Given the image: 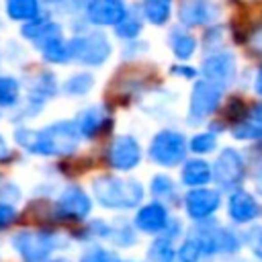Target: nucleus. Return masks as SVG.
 I'll list each match as a JSON object with an SVG mask.
<instances>
[{"label":"nucleus","mask_w":262,"mask_h":262,"mask_svg":"<svg viewBox=\"0 0 262 262\" xmlns=\"http://www.w3.org/2000/svg\"><path fill=\"white\" fill-rule=\"evenodd\" d=\"M14 139L20 147L41 156H70L78 145V129L70 121L49 125L41 131L16 129Z\"/></svg>","instance_id":"nucleus-1"},{"label":"nucleus","mask_w":262,"mask_h":262,"mask_svg":"<svg viewBox=\"0 0 262 262\" xmlns=\"http://www.w3.org/2000/svg\"><path fill=\"white\" fill-rule=\"evenodd\" d=\"M92 192L102 207L108 209H131L141 203L143 190L141 184L129 178L100 176L92 182Z\"/></svg>","instance_id":"nucleus-2"},{"label":"nucleus","mask_w":262,"mask_h":262,"mask_svg":"<svg viewBox=\"0 0 262 262\" xmlns=\"http://www.w3.org/2000/svg\"><path fill=\"white\" fill-rule=\"evenodd\" d=\"M149 156L162 166H176L186 156V139L176 131H160L151 139Z\"/></svg>","instance_id":"nucleus-3"},{"label":"nucleus","mask_w":262,"mask_h":262,"mask_svg":"<svg viewBox=\"0 0 262 262\" xmlns=\"http://www.w3.org/2000/svg\"><path fill=\"white\" fill-rule=\"evenodd\" d=\"M68 51L70 57H74L76 61L88 63V66H100L108 53H111V45L102 35H90V37H76L68 43Z\"/></svg>","instance_id":"nucleus-4"},{"label":"nucleus","mask_w":262,"mask_h":262,"mask_svg":"<svg viewBox=\"0 0 262 262\" xmlns=\"http://www.w3.org/2000/svg\"><path fill=\"white\" fill-rule=\"evenodd\" d=\"M55 239L47 233H33V231H20L14 235L12 246L18 250V254L27 262H39L45 260L51 248H55Z\"/></svg>","instance_id":"nucleus-5"},{"label":"nucleus","mask_w":262,"mask_h":262,"mask_svg":"<svg viewBox=\"0 0 262 262\" xmlns=\"http://www.w3.org/2000/svg\"><path fill=\"white\" fill-rule=\"evenodd\" d=\"M221 100V84L211 80H201L194 84L190 94V117L203 119L209 117Z\"/></svg>","instance_id":"nucleus-6"},{"label":"nucleus","mask_w":262,"mask_h":262,"mask_svg":"<svg viewBox=\"0 0 262 262\" xmlns=\"http://www.w3.org/2000/svg\"><path fill=\"white\" fill-rule=\"evenodd\" d=\"M244 178V162L237 151L225 147L215 162V180L221 188H233Z\"/></svg>","instance_id":"nucleus-7"},{"label":"nucleus","mask_w":262,"mask_h":262,"mask_svg":"<svg viewBox=\"0 0 262 262\" xmlns=\"http://www.w3.org/2000/svg\"><path fill=\"white\" fill-rule=\"evenodd\" d=\"M139 160H141V149L133 137L123 135V137L115 139L111 154H108V162L117 170H131L139 164Z\"/></svg>","instance_id":"nucleus-8"},{"label":"nucleus","mask_w":262,"mask_h":262,"mask_svg":"<svg viewBox=\"0 0 262 262\" xmlns=\"http://www.w3.org/2000/svg\"><path fill=\"white\" fill-rule=\"evenodd\" d=\"M219 12V2L217 0H182L180 6V20L184 25L196 27L213 20Z\"/></svg>","instance_id":"nucleus-9"},{"label":"nucleus","mask_w":262,"mask_h":262,"mask_svg":"<svg viewBox=\"0 0 262 262\" xmlns=\"http://www.w3.org/2000/svg\"><path fill=\"white\" fill-rule=\"evenodd\" d=\"M219 203L221 199H219V192L215 190H209V188L190 190L186 194V213L192 219H205L219 207Z\"/></svg>","instance_id":"nucleus-10"},{"label":"nucleus","mask_w":262,"mask_h":262,"mask_svg":"<svg viewBox=\"0 0 262 262\" xmlns=\"http://www.w3.org/2000/svg\"><path fill=\"white\" fill-rule=\"evenodd\" d=\"M203 72L207 76V80L217 82V84H227L233 74H235V59L231 53H219V55H211L203 61Z\"/></svg>","instance_id":"nucleus-11"},{"label":"nucleus","mask_w":262,"mask_h":262,"mask_svg":"<svg viewBox=\"0 0 262 262\" xmlns=\"http://www.w3.org/2000/svg\"><path fill=\"white\" fill-rule=\"evenodd\" d=\"M88 18L94 25H119L125 18V8L119 0H92L88 4Z\"/></svg>","instance_id":"nucleus-12"},{"label":"nucleus","mask_w":262,"mask_h":262,"mask_svg":"<svg viewBox=\"0 0 262 262\" xmlns=\"http://www.w3.org/2000/svg\"><path fill=\"white\" fill-rule=\"evenodd\" d=\"M57 209L68 217H86L90 211V199L76 186L61 192L57 201Z\"/></svg>","instance_id":"nucleus-13"},{"label":"nucleus","mask_w":262,"mask_h":262,"mask_svg":"<svg viewBox=\"0 0 262 262\" xmlns=\"http://www.w3.org/2000/svg\"><path fill=\"white\" fill-rule=\"evenodd\" d=\"M229 215L237 223H248L260 215V207L256 205L254 196H250L246 190H237L229 199Z\"/></svg>","instance_id":"nucleus-14"},{"label":"nucleus","mask_w":262,"mask_h":262,"mask_svg":"<svg viewBox=\"0 0 262 262\" xmlns=\"http://www.w3.org/2000/svg\"><path fill=\"white\" fill-rule=\"evenodd\" d=\"M135 225L141 229V231H160L168 225V215H166V209L158 203L154 205H147L143 209H139L137 217H135Z\"/></svg>","instance_id":"nucleus-15"},{"label":"nucleus","mask_w":262,"mask_h":262,"mask_svg":"<svg viewBox=\"0 0 262 262\" xmlns=\"http://www.w3.org/2000/svg\"><path fill=\"white\" fill-rule=\"evenodd\" d=\"M213 178L211 174V168L207 162H201V160H192L184 166L182 170V182L188 184V186H201V184H207L209 180Z\"/></svg>","instance_id":"nucleus-16"},{"label":"nucleus","mask_w":262,"mask_h":262,"mask_svg":"<svg viewBox=\"0 0 262 262\" xmlns=\"http://www.w3.org/2000/svg\"><path fill=\"white\" fill-rule=\"evenodd\" d=\"M6 12L14 20H29L39 14L37 0H6Z\"/></svg>","instance_id":"nucleus-17"},{"label":"nucleus","mask_w":262,"mask_h":262,"mask_svg":"<svg viewBox=\"0 0 262 262\" xmlns=\"http://www.w3.org/2000/svg\"><path fill=\"white\" fill-rule=\"evenodd\" d=\"M102 123H104V119H102V111L100 108H88L78 117V129L86 137L96 135V131L102 127Z\"/></svg>","instance_id":"nucleus-18"},{"label":"nucleus","mask_w":262,"mask_h":262,"mask_svg":"<svg viewBox=\"0 0 262 262\" xmlns=\"http://www.w3.org/2000/svg\"><path fill=\"white\" fill-rule=\"evenodd\" d=\"M170 4H172V0H145L143 2L145 16L154 25H164L170 16Z\"/></svg>","instance_id":"nucleus-19"},{"label":"nucleus","mask_w":262,"mask_h":262,"mask_svg":"<svg viewBox=\"0 0 262 262\" xmlns=\"http://www.w3.org/2000/svg\"><path fill=\"white\" fill-rule=\"evenodd\" d=\"M41 47H43V55H45V59H47V61L63 63V61H68V57H70L68 45H63L59 37H53V39L43 41V43H41Z\"/></svg>","instance_id":"nucleus-20"},{"label":"nucleus","mask_w":262,"mask_h":262,"mask_svg":"<svg viewBox=\"0 0 262 262\" xmlns=\"http://www.w3.org/2000/svg\"><path fill=\"white\" fill-rule=\"evenodd\" d=\"M170 45H172V51L176 57L180 59H186L192 55L194 47H196V41L190 37V35H184V33H174L170 37Z\"/></svg>","instance_id":"nucleus-21"},{"label":"nucleus","mask_w":262,"mask_h":262,"mask_svg":"<svg viewBox=\"0 0 262 262\" xmlns=\"http://www.w3.org/2000/svg\"><path fill=\"white\" fill-rule=\"evenodd\" d=\"M174 260V250L168 244V239H156L147 252V262H172Z\"/></svg>","instance_id":"nucleus-22"},{"label":"nucleus","mask_w":262,"mask_h":262,"mask_svg":"<svg viewBox=\"0 0 262 262\" xmlns=\"http://www.w3.org/2000/svg\"><path fill=\"white\" fill-rule=\"evenodd\" d=\"M92 76L90 74H76V76H72L66 84H63V90H66V94H76V96H80V94H86L88 90H90V86H92Z\"/></svg>","instance_id":"nucleus-23"},{"label":"nucleus","mask_w":262,"mask_h":262,"mask_svg":"<svg viewBox=\"0 0 262 262\" xmlns=\"http://www.w3.org/2000/svg\"><path fill=\"white\" fill-rule=\"evenodd\" d=\"M18 98V82L8 76H0V106H8Z\"/></svg>","instance_id":"nucleus-24"},{"label":"nucleus","mask_w":262,"mask_h":262,"mask_svg":"<svg viewBox=\"0 0 262 262\" xmlns=\"http://www.w3.org/2000/svg\"><path fill=\"white\" fill-rule=\"evenodd\" d=\"M203 254V246L199 239H186L178 252V262H196Z\"/></svg>","instance_id":"nucleus-25"},{"label":"nucleus","mask_w":262,"mask_h":262,"mask_svg":"<svg viewBox=\"0 0 262 262\" xmlns=\"http://www.w3.org/2000/svg\"><path fill=\"white\" fill-rule=\"evenodd\" d=\"M51 25H53V23H49V20H33V23L25 25V27L20 29V33H23L25 37H29V39H41V37L49 31Z\"/></svg>","instance_id":"nucleus-26"},{"label":"nucleus","mask_w":262,"mask_h":262,"mask_svg":"<svg viewBox=\"0 0 262 262\" xmlns=\"http://www.w3.org/2000/svg\"><path fill=\"white\" fill-rule=\"evenodd\" d=\"M141 31V23L135 18V16H125L119 25H117V35L119 37H135L137 33Z\"/></svg>","instance_id":"nucleus-27"},{"label":"nucleus","mask_w":262,"mask_h":262,"mask_svg":"<svg viewBox=\"0 0 262 262\" xmlns=\"http://www.w3.org/2000/svg\"><path fill=\"white\" fill-rule=\"evenodd\" d=\"M213 147H215V135H211V133H201L190 139V149L196 154H207Z\"/></svg>","instance_id":"nucleus-28"},{"label":"nucleus","mask_w":262,"mask_h":262,"mask_svg":"<svg viewBox=\"0 0 262 262\" xmlns=\"http://www.w3.org/2000/svg\"><path fill=\"white\" fill-rule=\"evenodd\" d=\"M151 186H154V194H160V196H172L174 194V184L166 176H156L151 180Z\"/></svg>","instance_id":"nucleus-29"},{"label":"nucleus","mask_w":262,"mask_h":262,"mask_svg":"<svg viewBox=\"0 0 262 262\" xmlns=\"http://www.w3.org/2000/svg\"><path fill=\"white\" fill-rule=\"evenodd\" d=\"M80 262H119V260L113 254L104 252V250H90V252H86L82 256Z\"/></svg>","instance_id":"nucleus-30"},{"label":"nucleus","mask_w":262,"mask_h":262,"mask_svg":"<svg viewBox=\"0 0 262 262\" xmlns=\"http://www.w3.org/2000/svg\"><path fill=\"white\" fill-rule=\"evenodd\" d=\"M14 207L12 205H4V203H0V227H4V225H8L12 219H14Z\"/></svg>","instance_id":"nucleus-31"},{"label":"nucleus","mask_w":262,"mask_h":262,"mask_svg":"<svg viewBox=\"0 0 262 262\" xmlns=\"http://www.w3.org/2000/svg\"><path fill=\"white\" fill-rule=\"evenodd\" d=\"M233 135H235V137H242V139H250V137L262 135V131H258V129L252 127V125H244V127H237V129L233 131Z\"/></svg>","instance_id":"nucleus-32"},{"label":"nucleus","mask_w":262,"mask_h":262,"mask_svg":"<svg viewBox=\"0 0 262 262\" xmlns=\"http://www.w3.org/2000/svg\"><path fill=\"white\" fill-rule=\"evenodd\" d=\"M256 235H258V237L254 239V244H252V246H254V252L258 254V258H262V229H258V231H256Z\"/></svg>","instance_id":"nucleus-33"},{"label":"nucleus","mask_w":262,"mask_h":262,"mask_svg":"<svg viewBox=\"0 0 262 262\" xmlns=\"http://www.w3.org/2000/svg\"><path fill=\"white\" fill-rule=\"evenodd\" d=\"M172 72H178V74H180V76H184V78H192V76L196 74L192 68H180V66H174V68H172Z\"/></svg>","instance_id":"nucleus-34"},{"label":"nucleus","mask_w":262,"mask_h":262,"mask_svg":"<svg viewBox=\"0 0 262 262\" xmlns=\"http://www.w3.org/2000/svg\"><path fill=\"white\" fill-rule=\"evenodd\" d=\"M10 156V151H8V147H6V143H4V139L0 137V162H4L6 158Z\"/></svg>","instance_id":"nucleus-35"},{"label":"nucleus","mask_w":262,"mask_h":262,"mask_svg":"<svg viewBox=\"0 0 262 262\" xmlns=\"http://www.w3.org/2000/svg\"><path fill=\"white\" fill-rule=\"evenodd\" d=\"M254 182H256V188H258V192L262 194V166L258 168V172H256V176H254Z\"/></svg>","instance_id":"nucleus-36"},{"label":"nucleus","mask_w":262,"mask_h":262,"mask_svg":"<svg viewBox=\"0 0 262 262\" xmlns=\"http://www.w3.org/2000/svg\"><path fill=\"white\" fill-rule=\"evenodd\" d=\"M256 92H258V94H262V68H260L258 78H256Z\"/></svg>","instance_id":"nucleus-37"},{"label":"nucleus","mask_w":262,"mask_h":262,"mask_svg":"<svg viewBox=\"0 0 262 262\" xmlns=\"http://www.w3.org/2000/svg\"><path fill=\"white\" fill-rule=\"evenodd\" d=\"M254 119H256L258 123H262V106H258V108L254 111Z\"/></svg>","instance_id":"nucleus-38"}]
</instances>
